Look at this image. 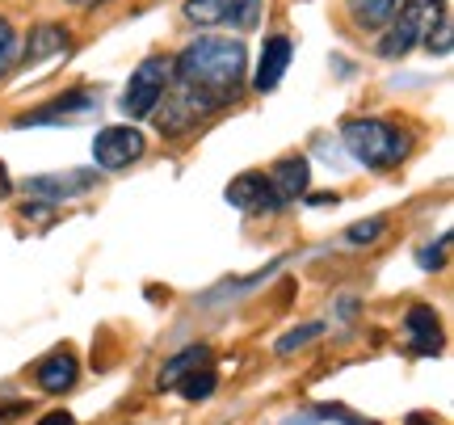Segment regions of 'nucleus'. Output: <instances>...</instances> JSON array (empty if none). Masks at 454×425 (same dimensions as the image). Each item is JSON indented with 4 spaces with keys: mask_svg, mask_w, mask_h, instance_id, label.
<instances>
[{
    "mask_svg": "<svg viewBox=\"0 0 454 425\" xmlns=\"http://www.w3.org/2000/svg\"><path fill=\"white\" fill-rule=\"evenodd\" d=\"M244 67L248 51L236 38H194L173 59V84L190 89L211 110H223L244 93Z\"/></svg>",
    "mask_w": 454,
    "mask_h": 425,
    "instance_id": "nucleus-1",
    "label": "nucleus"
},
{
    "mask_svg": "<svg viewBox=\"0 0 454 425\" xmlns=\"http://www.w3.org/2000/svg\"><path fill=\"white\" fill-rule=\"evenodd\" d=\"M345 147L366 169H391L408 156V135L395 131L383 118H349L345 122Z\"/></svg>",
    "mask_w": 454,
    "mask_h": 425,
    "instance_id": "nucleus-2",
    "label": "nucleus"
},
{
    "mask_svg": "<svg viewBox=\"0 0 454 425\" xmlns=\"http://www.w3.org/2000/svg\"><path fill=\"white\" fill-rule=\"evenodd\" d=\"M442 17H446V0H400L387 21V34H383V43H379V55H383V59L408 55L421 38H429V34L438 30Z\"/></svg>",
    "mask_w": 454,
    "mask_h": 425,
    "instance_id": "nucleus-3",
    "label": "nucleus"
},
{
    "mask_svg": "<svg viewBox=\"0 0 454 425\" xmlns=\"http://www.w3.org/2000/svg\"><path fill=\"white\" fill-rule=\"evenodd\" d=\"M168 81H173V64L168 59H160V55L144 59V64L130 72V84H127V93H122V110L130 118H147L156 110V101L164 98Z\"/></svg>",
    "mask_w": 454,
    "mask_h": 425,
    "instance_id": "nucleus-4",
    "label": "nucleus"
},
{
    "mask_svg": "<svg viewBox=\"0 0 454 425\" xmlns=\"http://www.w3.org/2000/svg\"><path fill=\"white\" fill-rule=\"evenodd\" d=\"M156 127H160V135H185L194 131L202 118H211L215 110L207 106L202 98H194L190 89H181V84L168 81V89H164V98L156 101Z\"/></svg>",
    "mask_w": 454,
    "mask_h": 425,
    "instance_id": "nucleus-5",
    "label": "nucleus"
},
{
    "mask_svg": "<svg viewBox=\"0 0 454 425\" xmlns=\"http://www.w3.org/2000/svg\"><path fill=\"white\" fill-rule=\"evenodd\" d=\"M185 17L194 26L253 30L261 21V0H185Z\"/></svg>",
    "mask_w": 454,
    "mask_h": 425,
    "instance_id": "nucleus-6",
    "label": "nucleus"
},
{
    "mask_svg": "<svg viewBox=\"0 0 454 425\" xmlns=\"http://www.w3.org/2000/svg\"><path fill=\"white\" fill-rule=\"evenodd\" d=\"M139 156H144V135L135 131V127H106V131H98V139H93V161H98V169L118 173V169L135 164Z\"/></svg>",
    "mask_w": 454,
    "mask_h": 425,
    "instance_id": "nucleus-7",
    "label": "nucleus"
},
{
    "mask_svg": "<svg viewBox=\"0 0 454 425\" xmlns=\"http://www.w3.org/2000/svg\"><path fill=\"white\" fill-rule=\"evenodd\" d=\"M227 202L231 207H240L248 215H270V211H282V202H278L274 185L265 173H240V177L227 185Z\"/></svg>",
    "mask_w": 454,
    "mask_h": 425,
    "instance_id": "nucleus-8",
    "label": "nucleus"
},
{
    "mask_svg": "<svg viewBox=\"0 0 454 425\" xmlns=\"http://www.w3.org/2000/svg\"><path fill=\"white\" fill-rule=\"evenodd\" d=\"M286 64H291V38L286 34H274L270 43H265V51H261V64H257V89L261 93H274L278 84H282V76H286Z\"/></svg>",
    "mask_w": 454,
    "mask_h": 425,
    "instance_id": "nucleus-9",
    "label": "nucleus"
},
{
    "mask_svg": "<svg viewBox=\"0 0 454 425\" xmlns=\"http://www.w3.org/2000/svg\"><path fill=\"white\" fill-rule=\"evenodd\" d=\"M270 185H274V194H278V202L286 207V202H294V198L308 190V177H311V169H308V161L303 156H286V161H278L270 173Z\"/></svg>",
    "mask_w": 454,
    "mask_h": 425,
    "instance_id": "nucleus-10",
    "label": "nucleus"
},
{
    "mask_svg": "<svg viewBox=\"0 0 454 425\" xmlns=\"http://www.w3.org/2000/svg\"><path fill=\"white\" fill-rule=\"evenodd\" d=\"M408 342H412V350H417V354H425V358H429V354H438L442 350V325H438V311L434 308H412L408 311Z\"/></svg>",
    "mask_w": 454,
    "mask_h": 425,
    "instance_id": "nucleus-11",
    "label": "nucleus"
},
{
    "mask_svg": "<svg viewBox=\"0 0 454 425\" xmlns=\"http://www.w3.org/2000/svg\"><path fill=\"white\" fill-rule=\"evenodd\" d=\"M38 383L47 388V392H67L72 383H76V358L59 350V354H51L43 366H38Z\"/></svg>",
    "mask_w": 454,
    "mask_h": 425,
    "instance_id": "nucleus-12",
    "label": "nucleus"
},
{
    "mask_svg": "<svg viewBox=\"0 0 454 425\" xmlns=\"http://www.w3.org/2000/svg\"><path fill=\"white\" fill-rule=\"evenodd\" d=\"M207 362H211V350H207V345H190V350L173 354V358L160 366V388H177L181 375H190V371L207 366Z\"/></svg>",
    "mask_w": 454,
    "mask_h": 425,
    "instance_id": "nucleus-13",
    "label": "nucleus"
},
{
    "mask_svg": "<svg viewBox=\"0 0 454 425\" xmlns=\"http://www.w3.org/2000/svg\"><path fill=\"white\" fill-rule=\"evenodd\" d=\"M93 181H89V173H67V177H34L26 190L38 198H72V194H84Z\"/></svg>",
    "mask_w": 454,
    "mask_h": 425,
    "instance_id": "nucleus-14",
    "label": "nucleus"
},
{
    "mask_svg": "<svg viewBox=\"0 0 454 425\" xmlns=\"http://www.w3.org/2000/svg\"><path fill=\"white\" fill-rule=\"evenodd\" d=\"M395 4H400V0H345L349 17H354L362 30H379V26H387L391 13H395Z\"/></svg>",
    "mask_w": 454,
    "mask_h": 425,
    "instance_id": "nucleus-15",
    "label": "nucleus"
},
{
    "mask_svg": "<svg viewBox=\"0 0 454 425\" xmlns=\"http://www.w3.org/2000/svg\"><path fill=\"white\" fill-rule=\"evenodd\" d=\"M89 106H93V93H67V98L51 101V106H43V110L26 114L17 127H30V122H59L64 114H72V110H89Z\"/></svg>",
    "mask_w": 454,
    "mask_h": 425,
    "instance_id": "nucleus-16",
    "label": "nucleus"
},
{
    "mask_svg": "<svg viewBox=\"0 0 454 425\" xmlns=\"http://www.w3.org/2000/svg\"><path fill=\"white\" fill-rule=\"evenodd\" d=\"M55 51H67V30L64 26H38L30 34V47H26V59H47Z\"/></svg>",
    "mask_w": 454,
    "mask_h": 425,
    "instance_id": "nucleus-17",
    "label": "nucleus"
},
{
    "mask_svg": "<svg viewBox=\"0 0 454 425\" xmlns=\"http://www.w3.org/2000/svg\"><path fill=\"white\" fill-rule=\"evenodd\" d=\"M177 392L185 396V400H207V396L215 392V371L211 366H198V371H190V375H181Z\"/></svg>",
    "mask_w": 454,
    "mask_h": 425,
    "instance_id": "nucleus-18",
    "label": "nucleus"
},
{
    "mask_svg": "<svg viewBox=\"0 0 454 425\" xmlns=\"http://www.w3.org/2000/svg\"><path fill=\"white\" fill-rule=\"evenodd\" d=\"M17 51H21V43H17V30L0 17V76L13 67V59H17Z\"/></svg>",
    "mask_w": 454,
    "mask_h": 425,
    "instance_id": "nucleus-19",
    "label": "nucleus"
},
{
    "mask_svg": "<svg viewBox=\"0 0 454 425\" xmlns=\"http://www.w3.org/2000/svg\"><path fill=\"white\" fill-rule=\"evenodd\" d=\"M320 333H325V328H320V325L294 328V333H286V337H282V342H278V354H294V350H299V345H308L311 337H320Z\"/></svg>",
    "mask_w": 454,
    "mask_h": 425,
    "instance_id": "nucleus-20",
    "label": "nucleus"
},
{
    "mask_svg": "<svg viewBox=\"0 0 454 425\" xmlns=\"http://www.w3.org/2000/svg\"><path fill=\"white\" fill-rule=\"evenodd\" d=\"M446 245H450V236H438V245H425L421 253H417L421 270H442V262H446Z\"/></svg>",
    "mask_w": 454,
    "mask_h": 425,
    "instance_id": "nucleus-21",
    "label": "nucleus"
},
{
    "mask_svg": "<svg viewBox=\"0 0 454 425\" xmlns=\"http://www.w3.org/2000/svg\"><path fill=\"white\" fill-rule=\"evenodd\" d=\"M379 232H383V219H371V224H354V228L345 232V240L349 245H371Z\"/></svg>",
    "mask_w": 454,
    "mask_h": 425,
    "instance_id": "nucleus-22",
    "label": "nucleus"
},
{
    "mask_svg": "<svg viewBox=\"0 0 454 425\" xmlns=\"http://www.w3.org/2000/svg\"><path fill=\"white\" fill-rule=\"evenodd\" d=\"M38 425H76V417L64 409H55V413H47V417H38Z\"/></svg>",
    "mask_w": 454,
    "mask_h": 425,
    "instance_id": "nucleus-23",
    "label": "nucleus"
},
{
    "mask_svg": "<svg viewBox=\"0 0 454 425\" xmlns=\"http://www.w3.org/2000/svg\"><path fill=\"white\" fill-rule=\"evenodd\" d=\"M72 4H81V9H93V4H101V0H72Z\"/></svg>",
    "mask_w": 454,
    "mask_h": 425,
    "instance_id": "nucleus-24",
    "label": "nucleus"
}]
</instances>
